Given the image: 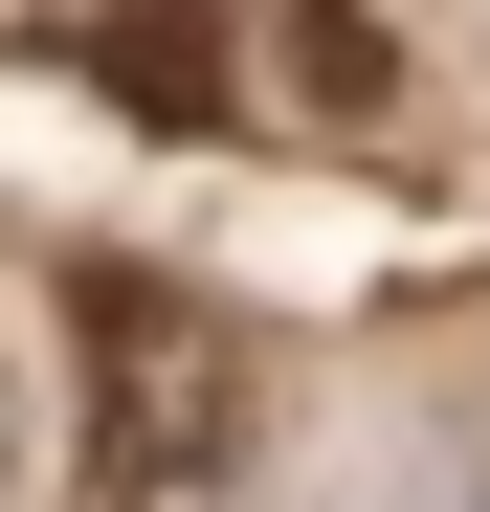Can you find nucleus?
Instances as JSON below:
<instances>
[{"instance_id":"1","label":"nucleus","mask_w":490,"mask_h":512,"mask_svg":"<svg viewBox=\"0 0 490 512\" xmlns=\"http://www.w3.org/2000/svg\"><path fill=\"white\" fill-rule=\"evenodd\" d=\"M67 334H90V446H112L134 512H156V490H201V468L245 446V357H223L156 268H90V290H67Z\"/></svg>"},{"instance_id":"2","label":"nucleus","mask_w":490,"mask_h":512,"mask_svg":"<svg viewBox=\"0 0 490 512\" xmlns=\"http://www.w3.org/2000/svg\"><path fill=\"white\" fill-rule=\"evenodd\" d=\"M90 67H112V112H156V134H223V112H245L223 0H112V23H90Z\"/></svg>"},{"instance_id":"4","label":"nucleus","mask_w":490,"mask_h":512,"mask_svg":"<svg viewBox=\"0 0 490 512\" xmlns=\"http://www.w3.org/2000/svg\"><path fill=\"white\" fill-rule=\"evenodd\" d=\"M45 490V401H23V357H0V512Z\"/></svg>"},{"instance_id":"3","label":"nucleus","mask_w":490,"mask_h":512,"mask_svg":"<svg viewBox=\"0 0 490 512\" xmlns=\"http://www.w3.org/2000/svg\"><path fill=\"white\" fill-rule=\"evenodd\" d=\"M290 90H312V134H379L401 112V23L379 0H290Z\"/></svg>"}]
</instances>
